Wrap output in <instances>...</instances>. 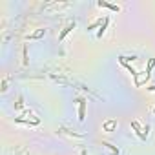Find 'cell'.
<instances>
[{"mask_svg":"<svg viewBox=\"0 0 155 155\" xmlns=\"http://www.w3.org/2000/svg\"><path fill=\"white\" fill-rule=\"evenodd\" d=\"M75 102H79V120L84 122L86 120V104H88V101L84 97H79Z\"/></svg>","mask_w":155,"mask_h":155,"instance_id":"1","label":"cell"},{"mask_svg":"<svg viewBox=\"0 0 155 155\" xmlns=\"http://www.w3.org/2000/svg\"><path fill=\"white\" fill-rule=\"evenodd\" d=\"M131 130L135 131V135H137L140 140H146V139H148V135L144 133V128L140 126V122H139V120H131Z\"/></svg>","mask_w":155,"mask_h":155,"instance_id":"2","label":"cell"},{"mask_svg":"<svg viewBox=\"0 0 155 155\" xmlns=\"http://www.w3.org/2000/svg\"><path fill=\"white\" fill-rule=\"evenodd\" d=\"M75 26H77V22H75V20H73V22H69V24H68V26H66V28H64V29L58 33V40L62 42V40L66 38V35H68V33H71V31L75 29Z\"/></svg>","mask_w":155,"mask_h":155,"instance_id":"3","label":"cell"},{"mask_svg":"<svg viewBox=\"0 0 155 155\" xmlns=\"http://www.w3.org/2000/svg\"><path fill=\"white\" fill-rule=\"evenodd\" d=\"M97 6L99 8H108V9H111V11H120V8L117 6V4H111V2H106V0H99V2H97Z\"/></svg>","mask_w":155,"mask_h":155,"instance_id":"4","label":"cell"},{"mask_svg":"<svg viewBox=\"0 0 155 155\" xmlns=\"http://www.w3.org/2000/svg\"><path fill=\"white\" fill-rule=\"evenodd\" d=\"M46 31H48V29H44V28H40V29H37L35 33H31V35H28V37H26V40H38V38H42V37L46 35Z\"/></svg>","mask_w":155,"mask_h":155,"instance_id":"5","label":"cell"},{"mask_svg":"<svg viewBox=\"0 0 155 155\" xmlns=\"http://www.w3.org/2000/svg\"><path fill=\"white\" fill-rule=\"evenodd\" d=\"M58 133H64V135H69V137H77V139H84L86 135L84 133H79V131H71V130H66V128H60Z\"/></svg>","mask_w":155,"mask_h":155,"instance_id":"6","label":"cell"},{"mask_svg":"<svg viewBox=\"0 0 155 155\" xmlns=\"http://www.w3.org/2000/svg\"><path fill=\"white\" fill-rule=\"evenodd\" d=\"M153 68H155V58H150V62H148V66H146V73H144V82L150 79V73H151Z\"/></svg>","mask_w":155,"mask_h":155,"instance_id":"7","label":"cell"},{"mask_svg":"<svg viewBox=\"0 0 155 155\" xmlns=\"http://www.w3.org/2000/svg\"><path fill=\"white\" fill-rule=\"evenodd\" d=\"M108 26H110V18L106 17V18H104V22H102V26H101V29L97 31V37H99V38H102V35L106 33V29H108Z\"/></svg>","mask_w":155,"mask_h":155,"instance_id":"8","label":"cell"},{"mask_svg":"<svg viewBox=\"0 0 155 155\" xmlns=\"http://www.w3.org/2000/svg\"><path fill=\"white\" fill-rule=\"evenodd\" d=\"M15 122H18V124H26V126H37L40 120H38V119H33V120H24V119H18V117H17V119H15Z\"/></svg>","mask_w":155,"mask_h":155,"instance_id":"9","label":"cell"},{"mask_svg":"<svg viewBox=\"0 0 155 155\" xmlns=\"http://www.w3.org/2000/svg\"><path fill=\"white\" fill-rule=\"evenodd\" d=\"M115 128H117V120H108V122L102 124V130L104 131H113Z\"/></svg>","mask_w":155,"mask_h":155,"instance_id":"10","label":"cell"},{"mask_svg":"<svg viewBox=\"0 0 155 155\" xmlns=\"http://www.w3.org/2000/svg\"><path fill=\"white\" fill-rule=\"evenodd\" d=\"M102 146H106L108 150H111V155H119V153H120V150H119L117 146H113L111 142H102Z\"/></svg>","mask_w":155,"mask_h":155,"instance_id":"11","label":"cell"},{"mask_svg":"<svg viewBox=\"0 0 155 155\" xmlns=\"http://www.w3.org/2000/svg\"><path fill=\"white\" fill-rule=\"evenodd\" d=\"M22 108H24V97L20 95V97H18V101L15 102V110H17V111H20Z\"/></svg>","mask_w":155,"mask_h":155,"instance_id":"12","label":"cell"},{"mask_svg":"<svg viewBox=\"0 0 155 155\" xmlns=\"http://www.w3.org/2000/svg\"><path fill=\"white\" fill-rule=\"evenodd\" d=\"M99 26H102V20H101V18L95 20V22H91V24L88 26V31H91V29H95V28H99Z\"/></svg>","mask_w":155,"mask_h":155,"instance_id":"13","label":"cell"},{"mask_svg":"<svg viewBox=\"0 0 155 155\" xmlns=\"http://www.w3.org/2000/svg\"><path fill=\"white\" fill-rule=\"evenodd\" d=\"M22 57H24V60H22V62H24V66H28V64H29V60H28V46H24V48H22Z\"/></svg>","mask_w":155,"mask_h":155,"instance_id":"14","label":"cell"},{"mask_svg":"<svg viewBox=\"0 0 155 155\" xmlns=\"http://www.w3.org/2000/svg\"><path fill=\"white\" fill-rule=\"evenodd\" d=\"M6 90H8V79L2 81V91H6Z\"/></svg>","mask_w":155,"mask_h":155,"instance_id":"15","label":"cell"},{"mask_svg":"<svg viewBox=\"0 0 155 155\" xmlns=\"http://www.w3.org/2000/svg\"><path fill=\"white\" fill-rule=\"evenodd\" d=\"M148 91H155V86H150V88H146Z\"/></svg>","mask_w":155,"mask_h":155,"instance_id":"16","label":"cell"},{"mask_svg":"<svg viewBox=\"0 0 155 155\" xmlns=\"http://www.w3.org/2000/svg\"><path fill=\"white\" fill-rule=\"evenodd\" d=\"M81 155H90V153H88L86 150H82V151H81Z\"/></svg>","mask_w":155,"mask_h":155,"instance_id":"17","label":"cell"},{"mask_svg":"<svg viewBox=\"0 0 155 155\" xmlns=\"http://www.w3.org/2000/svg\"><path fill=\"white\" fill-rule=\"evenodd\" d=\"M153 115H155V108H153Z\"/></svg>","mask_w":155,"mask_h":155,"instance_id":"18","label":"cell"}]
</instances>
